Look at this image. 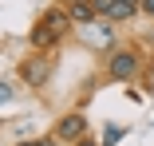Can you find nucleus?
<instances>
[{
    "mask_svg": "<svg viewBox=\"0 0 154 146\" xmlns=\"http://www.w3.org/2000/svg\"><path fill=\"white\" fill-rule=\"evenodd\" d=\"M55 142H59V138L51 134V138H36V142H20V146H55Z\"/></svg>",
    "mask_w": 154,
    "mask_h": 146,
    "instance_id": "nucleus-7",
    "label": "nucleus"
},
{
    "mask_svg": "<svg viewBox=\"0 0 154 146\" xmlns=\"http://www.w3.org/2000/svg\"><path fill=\"white\" fill-rule=\"evenodd\" d=\"M67 16H71V24H91L99 16V8H95V0H67Z\"/></svg>",
    "mask_w": 154,
    "mask_h": 146,
    "instance_id": "nucleus-6",
    "label": "nucleus"
},
{
    "mask_svg": "<svg viewBox=\"0 0 154 146\" xmlns=\"http://www.w3.org/2000/svg\"><path fill=\"white\" fill-rule=\"evenodd\" d=\"M8 99H12V87H8V83H0V103H8Z\"/></svg>",
    "mask_w": 154,
    "mask_h": 146,
    "instance_id": "nucleus-8",
    "label": "nucleus"
},
{
    "mask_svg": "<svg viewBox=\"0 0 154 146\" xmlns=\"http://www.w3.org/2000/svg\"><path fill=\"white\" fill-rule=\"evenodd\" d=\"M48 71H51L48 55H36V59H24V63H20V79H24L28 87H40V83L48 79Z\"/></svg>",
    "mask_w": 154,
    "mask_h": 146,
    "instance_id": "nucleus-2",
    "label": "nucleus"
},
{
    "mask_svg": "<svg viewBox=\"0 0 154 146\" xmlns=\"http://www.w3.org/2000/svg\"><path fill=\"white\" fill-rule=\"evenodd\" d=\"M95 8H99V16H107V20H131L134 12H138V4H131V0H95Z\"/></svg>",
    "mask_w": 154,
    "mask_h": 146,
    "instance_id": "nucleus-3",
    "label": "nucleus"
},
{
    "mask_svg": "<svg viewBox=\"0 0 154 146\" xmlns=\"http://www.w3.org/2000/svg\"><path fill=\"white\" fill-rule=\"evenodd\" d=\"M87 134V119L83 114H63V119L55 123V138H67V142H79Z\"/></svg>",
    "mask_w": 154,
    "mask_h": 146,
    "instance_id": "nucleus-4",
    "label": "nucleus"
},
{
    "mask_svg": "<svg viewBox=\"0 0 154 146\" xmlns=\"http://www.w3.org/2000/svg\"><path fill=\"white\" fill-rule=\"evenodd\" d=\"M59 36H63V32H55L48 20H40V24L32 28V36H28V40H32V47H36V51H48V47H55V44H59Z\"/></svg>",
    "mask_w": 154,
    "mask_h": 146,
    "instance_id": "nucleus-5",
    "label": "nucleus"
},
{
    "mask_svg": "<svg viewBox=\"0 0 154 146\" xmlns=\"http://www.w3.org/2000/svg\"><path fill=\"white\" fill-rule=\"evenodd\" d=\"M142 8H146V12H150V16H154V0H142Z\"/></svg>",
    "mask_w": 154,
    "mask_h": 146,
    "instance_id": "nucleus-9",
    "label": "nucleus"
},
{
    "mask_svg": "<svg viewBox=\"0 0 154 146\" xmlns=\"http://www.w3.org/2000/svg\"><path fill=\"white\" fill-rule=\"evenodd\" d=\"M138 71H142L138 51L119 47V51H111V55H107V75H111L115 83H131V79H138Z\"/></svg>",
    "mask_w": 154,
    "mask_h": 146,
    "instance_id": "nucleus-1",
    "label": "nucleus"
},
{
    "mask_svg": "<svg viewBox=\"0 0 154 146\" xmlns=\"http://www.w3.org/2000/svg\"><path fill=\"white\" fill-rule=\"evenodd\" d=\"M79 146H99V142H91V138H87V134H83V138H79Z\"/></svg>",
    "mask_w": 154,
    "mask_h": 146,
    "instance_id": "nucleus-10",
    "label": "nucleus"
}]
</instances>
